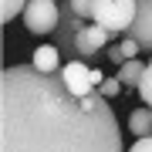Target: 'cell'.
Here are the masks:
<instances>
[{"label": "cell", "instance_id": "9", "mask_svg": "<svg viewBox=\"0 0 152 152\" xmlns=\"http://www.w3.org/2000/svg\"><path fill=\"white\" fill-rule=\"evenodd\" d=\"M129 132L135 139H149L152 135V108H145V105H142V108H135L129 115Z\"/></svg>", "mask_w": 152, "mask_h": 152}, {"label": "cell", "instance_id": "6", "mask_svg": "<svg viewBox=\"0 0 152 152\" xmlns=\"http://www.w3.org/2000/svg\"><path fill=\"white\" fill-rule=\"evenodd\" d=\"M108 44V31L105 27H98V24H85L81 31H78V41H75V48H78V58L88 61V58H95L98 51Z\"/></svg>", "mask_w": 152, "mask_h": 152}, {"label": "cell", "instance_id": "13", "mask_svg": "<svg viewBox=\"0 0 152 152\" xmlns=\"http://www.w3.org/2000/svg\"><path fill=\"white\" fill-rule=\"evenodd\" d=\"M71 7H75V14L81 17L85 24H91V7H95V0H71Z\"/></svg>", "mask_w": 152, "mask_h": 152}, {"label": "cell", "instance_id": "8", "mask_svg": "<svg viewBox=\"0 0 152 152\" xmlns=\"http://www.w3.org/2000/svg\"><path fill=\"white\" fill-rule=\"evenodd\" d=\"M142 75H145V64H142V58H132V61H125V64L115 71V78L125 85V88H135L139 91V81H142Z\"/></svg>", "mask_w": 152, "mask_h": 152}, {"label": "cell", "instance_id": "7", "mask_svg": "<svg viewBox=\"0 0 152 152\" xmlns=\"http://www.w3.org/2000/svg\"><path fill=\"white\" fill-rule=\"evenodd\" d=\"M61 51L54 48V44H41L37 51H34V58H31V64L37 68V71H44V75H58L61 71Z\"/></svg>", "mask_w": 152, "mask_h": 152}, {"label": "cell", "instance_id": "14", "mask_svg": "<svg viewBox=\"0 0 152 152\" xmlns=\"http://www.w3.org/2000/svg\"><path fill=\"white\" fill-rule=\"evenodd\" d=\"M118 48H122V54H125V61H132V58H139V54H142V48H139L135 41H129V37H125V41L118 44Z\"/></svg>", "mask_w": 152, "mask_h": 152}, {"label": "cell", "instance_id": "16", "mask_svg": "<svg viewBox=\"0 0 152 152\" xmlns=\"http://www.w3.org/2000/svg\"><path fill=\"white\" fill-rule=\"evenodd\" d=\"M129 152H152V135L149 139H135V145H132Z\"/></svg>", "mask_w": 152, "mask_h": 152}, {"label": "cell", "instance_id": "11", "mask_svg": "<svg viewBox=\"0 0 152 152\" xmlns=\"http://www.w3.org/2000/svg\"><path fill=\"white\" fill-rule=\"evenodd\" d=\"M139 98H142V105H145V108H152V58H149L145 75H142V81H139Z\"/></svg>", "mask_w": 152, "mask_h": 152}, {"label": "cell", "instance_id": "12", "mask_svg": "<svg viewBox=\"0 0 152 152\" xmlns=\"http://www.w3.org/2000/svg\"><path fill=\"white\" fill-rule=\"evenodd\" d=\"M122 88H125V85L112 75V78H105V81H102V88H98V91H102V98H118V91H122Z\"/></svg>", "mask_w": 152, "mask_h": 152}, {"label": "cell", "instance_id": "4", "mask_svg": "<svg viewBox=\"0 0 152 152\" xmlns=\"http://www.w3.org/2000/svg\"><path fill=\"white\" fill-rule=\"evenodd\" d=\"M125 37L135 41L145 54H152V0H135V20L125 31Z\"/></svg>", "mask_w": 152, "mask_h": 152}, {"label": "cell", "instance_id": "2", "mask_svg": "<svg viewBox=\"0 0 152 152\" xmlns=\"http://www.w3.org/2000/svg\"><path fill=\"white\" fill-rule=\"evenodd\" d=\"M135 20V0H95L91 24L105 27L108 34H125Z\"/></svg>", "mask_w": 152, "mask_h": 152}, {"label": "cell", "instance_id": "5", "mask_svg": "<svg viewBox=\"0 0 152 152\" xmlns=\"http://www.w3.org/2000/svg\"><path fill=\"white\" fill-rule=\"evenodd\" d=\"M61 78H64L68 91L78 95V98H85L88 91H95V85H91V68H88L85 61H68V64L61 68Z\"/></svg>", "mask_w": 152, "mask_h": 152}, {"label": "cell", "instance_id": "15", "mask_svg": "<svg viewBox=\"0 0 152 152\" xmlns=\"http://www.w3.org/2000/svg\"><path fill=\"white\" fill-rule=\"evenodd\" d=\"M105 54H108V61H112L115 68H122V64H125V54H122V48H118V44H115V48H108Z\"/></svg>", "mask_w": 152, "mask_h": 152}, {"label": "cell", "instance_id": "3", "mask_svg": "<svg viewBox=\"0 0 152 152\" xmlns=\"http://www.w3.org/2000/svg\"><path fill=\"white\" fill-rule=\"evenodd\" d=\"M20 17L31 34H54L58 20H61V4H54V0H27Z\"/></svg>", "mask_w": 152, "mask_h": 152}, {"label": "cell", "instance_id": "10", "mask_svg": "<svg viewBox=\"0 0 152 152\" xmlns=\"http://www.w3.org/2000/svg\"><path fill=\"white\" fill-rule=\"evenodd\" d=\"M24 7H27V0H0V20H14V17L24 14Z\"/></svg>", "mask_w": 152, "mask_h": 152}, {"label": "cell", "instance_id": "1", "mask_svg": "<svg viewBox=\"0 0 152 152\" xmlns=\"http://www.w3.org/2000/svg\"><path fill=\"white\" fill-rule=\"evenodd\" d=\"M0 152H125L102 91L71 95L64 78L34 64L0 75Z\"/></svg>", "mask_w": 152, "mask_h": 152}]
</instances>
